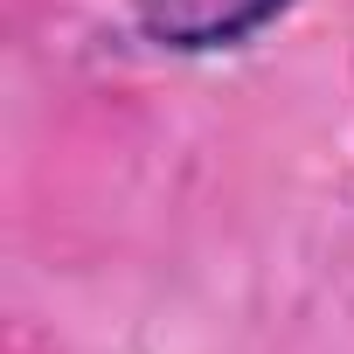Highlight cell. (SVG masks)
Wrapping results in <instances>:
<instances>
[{"label": "cell", "instance_id": "obj_1", "mask_svg": "<svg viewBox=\"0 0 354 354\" xmlns=\"http://www.w3.org/2000/svg\"><path fill=\"white\" fill-rule=\"evenodd\" d=\"M278 8L285 0H146L139 28L167 49H223V42L257 35Z\"/></svg>", "mask_w": 354, "mask_h": 354}]
</instances>
